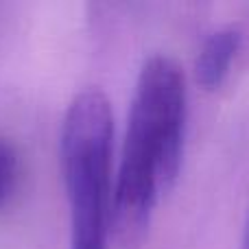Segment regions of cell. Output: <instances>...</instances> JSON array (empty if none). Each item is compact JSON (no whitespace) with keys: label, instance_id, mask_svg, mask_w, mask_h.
Returning <instances> with one entry per match:
<instances>
[{"label":"cell","instance_id":"6da1fadb","mask_svg":"<svg viewBox=\"0 0 249 249\" xmlns=\"http://www.w3.org/2000/svg\"><path fill=\"white\" fill-rule=\"evenodd\" d=\"M184 127V72L175 59L153 55L142 66L133 90L112 193V232L127 245L144 236L155 203L175 184Z\"/></svg>","mask_w":249,"mask_h":249},{"label":"cell","instance_id":"7a4b0ae2","mask_svg":"<svg viewBox=\"0 0 249 249\" xmlns=\"http://www.w3.org/2000/svg\"><path fill=\"white\" fill-rule=\"evenodd\" d=\"M114 112L101 90H83L68 105L59 155L70 203V249H107L112 230Z\"/></svg>","mask_w":249,"mask_h":249},{"label":"cell","instance_id":"3957f363","mask_svg":"<svg viewBox=\"0 0 249 249\" xmlns=\"http://www.w3.org/2000/svg\"><path fill=\"white\" fill-rule=\"evenodd\" d=\"M241 39L243 35L236 26H225L206 39L195 64V77L199 86L206 90H216L225 81L232 59L241 48Z\"/></svg>","mask_w":249,"mask_h":249},{"label":"cell","instance_id":"277c9868","mask_svg":"<svg viewBox=\"0 0 249 249\" xmlns=\"http://www.w3.org/2000/svg\"><path fill=\"white\" fill-rule=\"evenodd\" d=\"M20 173L18 151L7 138H0V210L11 201Z\"/></svg>","mask_w":249,"mask_h":249},{"label":"cell","instance_id":"5b68a950","mask_svg":"<svg viewBox=\"0 0 249 249\" xmlns=\"http://www.w3.org/2000/svg\"><path fill=\"white\" fill-rule=\"evenodd\" d=\"M245 249H249V216H247V228H245Z\"/></svg>","mask_w":249,"mask_h":249}]
</instances>
